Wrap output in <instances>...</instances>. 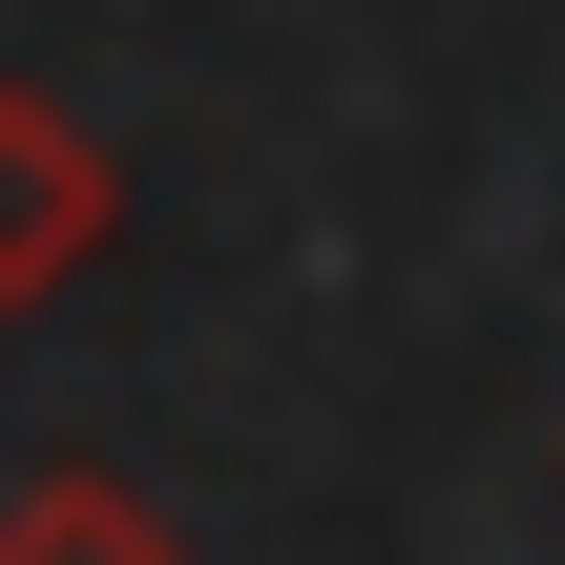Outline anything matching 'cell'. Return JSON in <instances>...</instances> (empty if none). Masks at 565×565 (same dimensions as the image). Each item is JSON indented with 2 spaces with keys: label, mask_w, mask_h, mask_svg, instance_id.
Wrapping results in <instances>:
<instances>
[{
  "label": "cell",
  "mask_w": 565,
  "mask_h": 565,
  "mask_svg": "<svg viewBox=\"0 0 565 565\" xmlns=\"http://www.w3.org/2000/svg\"><path fill=\"white\" fill-rule=\"evenodd\" d=\"M0 565H189V524L105 461H42V482H0Z\"/></svg>",
  "instance_id": "obj_2"
},
{
  "label": "cell",
  "mask_w": 565,
  "mask_h": 565,
  "mask_svg": "<svg viewBox=\"0 0 565 565\" xmlns=\"http://www.w3.org/2000/svg\"><path fill=\"white\" fill-rule=\"evenodd\" d=\"M126 231V168H105V126L63 105V84H0V315H42L84 252Z\"/></svg>",
  "instance_id": "obj_1"
}]
</instances>
